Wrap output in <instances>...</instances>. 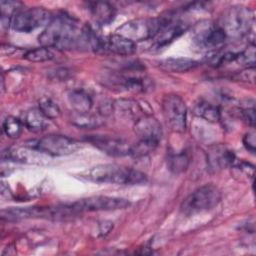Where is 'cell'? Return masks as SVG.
Segmentation results:
<instances>
[{"instance_id":"27","label":"cell","mask_w":256,"mask_h":256,"mask_svg":"<svg viewBox=\"0 0 256 256\" xmlns=\"http://www.w3.org/2000/svg\"><path fill=\"white\" fill-rule=\"evenodd\" d=\"M39 110L47 119H56L61 114L59 106L53 100L46 97L39 101Z\"/></svg>"},{"instance_id":"12","label":"cell","mask_w":256,"mask_h":256,"mask_svg":"<svg viewBox=\"0 0 256 256\" xmlns=\"http://www.w3.org/2000/svg\"><path fill=\"white\" fill-rule=\"evenodd\" d=\"M86 140L97 149L110 156L123 157L131 154V145L123 139L110 136L93 135L87 137Z\"/></svg>"},{"instance_id":"5","label":"cell","mask_w":256,"mask_h":256,"mask_svg":"<svg viewBox=\"0 0 256 256\" xmlns=\"http://www.w3.org/2000/svg\"><path fill=\"white\" fill-rule=\"evenodd\" d=\"M164 23V17L138 18L130 20L117 29V34L133 41L153 39Z\"/></svg>"},{"instance_id":"13","label":"cell","mask_w":256,"mask_h":256,"mask_svg":"<svg viewBox=\"0 0 256 256\" xmlns=\"http://www.w3.org/2000/svg\"><path fill=\"white\" fill-rule=\"evenodd\" d=\"M134 132L138 136L139 140L159 144L163 131L161 124L157 119L149 114L143 115L134 122Z\"/></svg>"},{"instance_id":"32","label":"cell","mask_w":256,"mask_h":256,"mask_svg":"<svg viewBox=\"0 0 256 256\" xmlns=\"http://www.w3.org/2000/svg\"><path fill=\"white\" fill-rule=\"evenodd\" d=\"M241 114H242V117L243 119L252 127L254 128V125H255V109L254 107H251V108H245L241 111Z\"/></svg>"},{"instance_id":"14","label":"cell","mask_w":256,"mask_h":256,"mask_svg":"<svg viewBox=\"0 0 256 256\" xmlns=\"http://www.w3.org/2000/svg\"><path fill=\"white\" fill-rule=\"evenodd\" d=\"M7 154V159L12 161H17L21 163L29 164H40L46 159L47 154L38 150L30 144H26L21 147H13L4 152Z\"/></svg>"},{"instance_id":"29","label":"cell","mask_w":256,"mask_h":256,"mask_svg":"<svg viewBox=\"0 0 256 256\" xmlns=\"http://www.w3.org/2000/svg\"><path fill=\"white\" fill-rule=\"evenodd\" d=\"M237 61L243 65L254 66V64H255V45L251 44L244 51H242L241 53H238Z\"/></svg>"},{"instance_id":"8","label":"cell","mask_w":256,"mask_h":256,"mask_svg":"<svg viewBox=\"0 0 256 256\" xmlns=\"http://www.w3.org/2000/svg\"><path fill=\"white\" fill-rule=\"evenodd\" d=\"M129 204L130 202L124 198L97 195L80 199L76 202L68 204V208L71 212V215H76L83 212L113 211L124 209L129 206Z\"/></svg>"},{"instance_id":"23","label":"cell","mask_w":256,"mask_h":256,"mask_svg":"<svg viewBox=\"0 0 256 256\" xmlns=\"http://www.w3.org/2000/svg\"><path fill=\"white\" fill-rule=\"evenodd\" d=\"M45 116L39 109H30L26 111L24 115L23 124L28 128L30 131L39 132L42 131L46 125L45 123Z\"/></svg>"},{"instance_id":"20","label":"cell","mask_w":256,"mask_h":256,"mask_svg":"<svg viewBox=\"0 0 256 256\" xmlns=\"http://www.w3.org/2000/svg\"><path fill=\"white\" fill-rule=\"evenodd\" d=\"M68 100L76 112H90L93 101L90 95L81 89H74L68 95Z\"/></svg>"},{"instance_id":"10","label":"cell","mask_w":256,"mask_h":256,"mask_svg":"<svg viewBox=\"0 0 256 256\" xmlns=\"http://www.w3.org/2000/svg\"><path fill=\"white\" fill-rule=\"evenodd\" d=\"M226 38L224 31L218 24L201 23L194 33L195 43L204 50L215 51L221 48L224 45Z\"/></svg>"},{"instance_id":"19","label":"cell","mask_w":256,"mask_h":256,"mask_svg":"<svg viewBox=\"0 0 256 256\" xmlns=\"http://www.w3.org/2000/svg\"><path fill=\"white\" fill-rule=\"evenodd\" d=\"M90 12L96 23L100 25L109 24L115 17V8L107 2L90 3Z\"/></svg>"},{"instance_id":"22","label":"cell","mask_w":256,"mask_h":256,"mask_svg":"<svg viewBox=\"0 0 256 256\" xmlns=\"http://www.w3.org/2000/svg\"><path fill=\"white\" fill-rule=\"evenodd\" d=\"M193 113L196 116L212 123L218 122L221 118V112L219 107L204 100H200L194 105Z\"/></svg>"},{"instance_id":"11","label":"cell","mask_w":256,"mask_h":256,"mask_svg":"<svg viewBox=\"0 0 256 256\" xmlns=\"http://www.w3.org/2000/svg\"><path fill=\"white\" fill-rule=\"evenodd\" d=\"M188 23L177 18H173L171 15L164 17V23L158 33L154 36L153 46L155 48H161L171 43L178 38L188 29Z\"/></svg>"},{"instance_id":"9","label":"cell","mask_w":256,"mask_h":256,"mask_svg":"<svg viewBox=\"0 0 256 256\" xmlns=\"http://www.w3.org/2000/svg\"><path fill=\"white\" fill-rule=\"evenodd\" d=\"M32 146L48 156H64L78 150L80 143L67 136L50 134L37 140Z\"/></svg>"},{"instance_id":"1","label":"cell","mask_w":256,"mask_h":256,"mask_svg":"<svg viewBox=\"0 0 256 256\" xmlns=\"http://www.w3.org/2000/svg\"><path fill=\"white\" fill-rule=\"evenodd\" d=\"M38 39L40 44L47 48L59 50L90 48V27H82L72 17L60 14L53 17Z\"/></svg>"},{"instance_id":"2","label":"cell","mask_w":256,"mask_h":256,"mask_svg":"<svg viewBox=\"0 0 256 256\" xmlns=\"http://www.w3.org/2000/svg\"><path fill=\"white\" fill-rule=\"evenodd\" d=\"M83 177L95 183L119 185H141L147 182V176L143 172L116 164L96 165L89 169Z\"/></svg>"},{"instance_id":"15","label":"cell","mask_w":256,"mask_h":256,"mask_svg":"<svg viewBox=\"0 0 256 256\" xmlns=\"http://www.w3.org/2000/svg\"><path fill=\"white\" fill-rule=\"evenodd\" d=\"M102 50L119 56H129L136 51V43L115 33L103 39Z\"/></svg>"},{"instance_id":"24","label":"cell","mask_w":256,"mask_h":256,"mask_svg":"<svg viewBox=\"0 0 256 256\" xmlns=\"http://www.w3.org/2000/svg\"><path fill=\"white\" fill-rule=\"evenodd\" d=\"M167 165L173 173H182L188 168L189 157L185 152L170 153L167 158Z\"/></svg>"},{"instance_id":"7","label":"cell","mask_w":256,"mask_h":256,"mask_svg":"<svg viewBox=\"0 0 256 256\" xmlns=\"http://www.w3.org/2000/svg\"><path fill=\"white\" fill-rule=\"evenodd\" d=\"M52 13L43 7H33L21 10L10 19V26L18 31L29 33L37 28L48 26L53 19Z\"/></svg>"},{"instance_id":"17","label":"cell","mask_w":256,"mask_h":256,"mask_svg":"<svg viewBox=\"0 0 256 256\" xmlns=\"http://www.w3.org/2000/svg\"><path fill=\"white\" fill-rule=\"evenodd\" d=\"M158 66L160 69H162L165 72L183 73L197 67L198 62L194 59L186 58V57H178V58L171 57V58L161 60L158 63Z\"/></svg>"},{"instance_id":"4","label":"cell","mask_w":256,"mask_h":256,"mask_svg":"<svg viewBox=\"0 0 256 256\" xmlns=\"http://www.w3.org/2000/svg\"><path fill=\"white\" fill-rule=\"evenodd\" d=\"M221 197V191L217 186L205 184L188 195L180 208L183 214L194 215L214 208L220 202Z\"/></svg>"},{"instance_id":"25","label":"cell","mask_w":256,"mask_h":256,"mask_svg":"<svg viewBox=\"0 0 256 256\" xmlns=\"http://www.w3.org/2000/svg\"><path fill=\"white\" fill-rule=\"evenodd\" d=\"M4 133L12 139L18 138L23 131V123L13 116H8L3 121L2 125Z\"/></svg>"},{"instance_id":"28","label":"cell","mask_w":256,"mask_h":256,"mask_svg":"<svg viewBox=\"0 0 256 256\" xmlns=\"http://www.w3.org/2000/svg\"><path fill=\"white\" fill-rule=\"evenodd\" d=\"M1 6V15L2 18L4 17H13L16 13H18L22 6L20 2H15V1H1L0 2Z\"/></svg>"},{"instance_id":"6","label":"cell","mask_w":256,"mask_h":256,"mask_svg":"<svg viewBox=\"0 0 256 256\" xmlns=\"http://www.w3.org/2000/svg\"><path fill=\"white\" fill-rule=\"evenodd\" d=\"M162 112L168 128L175 133H183L187 124L185 101L177 94H167L162 99Z\"/></svg>"},{"instance_id":"30","label":"cell","mask_w":256,"mask_h":256,"mask_svg":"<svg viewBox=\"0 0 256 256\" xmlns=\"http://www.w3.org/2000/svg\"><path fill=\"white\" fill-rule=\"evenodd\" d=\"M236 78L238 80H241V81L254 83V80H255V69H254V66L253 67H248L247 69L239 72L236 75Z\"/></svg>"},{"instance_id":"18","label":"cell","mask_w":256,"mask_h":256,"mask_svg":"<svg viewBox=\"0 0 256 256\" xmlns=\"http://www.w3.org/2000/svg\"><path fill=\"white\" fill-rule=\"evenodd\" d=\"M113 112L116 111L119 116L129 120H133L134 122L141 116L146 115L144 114L143 108L138 104V102L130 99L118 100L113 104Z\"/></svg>"},{"instance_id":"16","label":"cell","mask_w":256,"mask_h":256,"mask_svg":"<svg viewBox=\"0 0 256 256\" xmlns=\"http://www.w3.org/2000/svg\"><path fill=\"white\" fill-rule=\"evenodd\" d=\"M235 155L233 151L229 150L223 145H216L209 149L207 154V161L211 169L220 170L227 167H232L235 163Z\"/></svg>"},{"instance_id":"26","label":"cell","mask_w":256,"mask_h":256,"mask_svg":"<svg viewBox=\"0 0 256 256\" xmlns=\"http://www.w3.org/2000/svg\"><path fill=\"white\" fill-rule=\"evenodd\" d=\"M54 58V53L47 47H39L27 51L24 54V59L30 62H46Z\"/></svg>"},{"instance_id":"3","label":"cell","mask_w":256,"mask_h":256,"mask_svg":"<svg viewBox=\"0 0 256 256\" xmlns=\"http://www.w3.org/2000/svg\"><path fill=\"white\" fill-rule=\"evenodd\" d=\"M254 24L253 11L245 6L229 7L221 16L218 26L224 31L226 37L239 39L249 34Z\"/></svg>"},{"instance_id":"31","label":"cell","mask_w":256,"mask_h":256,"mask_svg":"<svg viewBox=\"0 0 256 256\" xmlns=\"http://www.w3.org/2000/svg\"><path fill=\"white\" fill-rule=\"evenodd\" d=\"M243 143L245 145V147L250 150L251 152H254L255 151V143H256V140H255V131L254 129L252 128L251 131H248V133H246L243 137Z\"/></svg>"},{"instance_id":"21","label":"cell","mask_w":256,"mask_h":256,"mask_svg":"<svg viewBox=\"0 0 256 256\" xmlns=\"http://www.w3.org/2000/svg\"><path fill=\"white\" fill-rule=\"evenodd\" d=\"M71 123L82 129H93L101 126L103 124L102 119L95 114L90 112H72L70 115Z\"/></svg>"}]
</instances>
